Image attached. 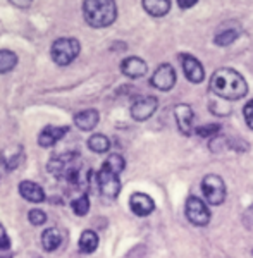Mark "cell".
<instances>
[{
  "label": "cell",
  "mask_w": 253,
  "mask_h": 258,
  "mask_svg": "<svg viewBox=\"0 0 253 258\" xmlns=\"http://www.w3.org/2000/svg\"><path fill=\"white\" fill-rule=\"evenodd\" d=\"M197 2L198 0H177V4H179L181 9H189V7H193Z\"/></svg>",
  "instance_id": "cell-31"
},
{
  "label": "cell",
  "mask_w": 253,
  "mask_h": 258,
  "mask_svg": "<svg viewBox=\"0 0 253 258\" xmlns=\"http://www.w3.org/2000/svg\"><path fill=\"white\" fill-rule=\"evenodd\" d=\"M239 36V31L238 30H224L221 33H217L215 35V45H219V47H227V45L234 43V40Z\"/></svg>",
  "instance_id": "cell-25"
},
{
  "label": "cell",
  "mask_w": 253,
  "mask_h": 258,
  "mask_svg": "<svg viewBox=\"0 0 253 258\" xmlns=\"http://www.w3.org/2000/svg\"><path fill=\"white\" fill-rule=\"evenodd\" d=\"M18 66V55L12 50H0V74H7Z\"/></svg>",
  "instance_id": "cell-20"
},
{
  "label": "cell",
  "mask_w": 253,
  "mask_h": 258,
  "mask_svg": "<svg viewBox=\"0 0 253 258\" xmlns=\"http://www.w3.org/2000/svg\"><path fill=\"white\" fill-rule=\"evenodd\" d=\"M23 147H19L18 148V152L16 153H12V150H11V153H7L6 150H4L2 153H0V159H2V162L6 164V167L7 169H16L19 165V162H21V159H23Z\"/></svg>",
  "instance_id": "cell-23"
},
{
  "label": "cell",
  "mask_w": 253,
  "mask_h": 258,
  "mask_svg": "<svg viewBox=\"0 0 253 258\" xmlns=\"http://www.w3.org/2000/svg\"><path fill=\"white\" fill-rule=\"evenodd\" d=\"M68 126H45L38 135V145L41 148H50L57 141H60L68 135Z\"/></svg>",
  "instance_id": "cell-13"
},
{
  "label": "cell",
  "mask_w": 253,
  "mask_h": 258,
  "mask_svg": "<svg viewBox=\"0 0 253 258\" xmlns=\"http://www.w3.org/2000/svg\"><path fill=\"white\" fill-rule=\"evenodd\" d=\"M157 107H159V100L155 97H142L135 100V103L131 105V117L135 120H147L155 114Z\"/></svg>",
  "instance_id": "cell-9"
},
{
  "label": "cell",
  "mask_w": 253,
  "mask_h": 258,
  "mask_svg": "<svg viewBox=\"0 0 253 258\" xmlns=\"http://www.w3.org/2000/svg\"><path fill=\"white\" fill-rule=\"evenodd\" d=\"M250 215H251V219H253V205H251V209H250Z\"/></svg>",
  "instance_id": "cell-32"
},
{
  "label": "cell",
  "mask_w": 253,
  "mask_h": 258,
  "mask_svg": "<svg viewBox=\"0 0 253 258\" xmlns=\"http://www.w3.org/2000/svg\"><path fill=\"white\" fill-rule=\"evenodd\" d=\"M78 248H80V251L85 253V255H90V253H93L95 249L98 248V236H97V232L83 231V234H81V238H80V243H78Z\"/></svg>",
  "instance_id": "cell-19"
},
{
  "label": "cell",
  "mask_w": 253,
  "mask_h": 258,
  "mask_svg": "<svg viewBox=\"0 0 253 258\" xmlns=\"http://www.w3.org/2000/svg\"><path fill=\"white\" fill-rule=\"evenodd\" d=\"M150 85L160 91H169L176 85V71L171 64H160L152 74Z\"/></svg>",
  "instance_id": "cell-8"
},
{
  "label": "cell",
  "mask_w": 253,
  "mask_h": 258,
  "mask_svg": "<svg viewBox=\"0 0 253 258\" xmlns=\"http://www.w3.org/2000/svg\"><path fill=\"white\" fill-rule=\"evenodd\" d=\"M71 209H73V212L76 215L85 217V215L90 212V198L86 197V195H81V197L74 198L71 202Z\"/></svg>",
  "instance_id": "cell-24"
},
{
  "label": "cell",
  "mask_w": 253,
  "mask_h": 258,
  "mask_svg": "<svg viewBox=\"0 0 253 258\" xmlns=\"http://www.w3.org/2000/svg\"><path fill=\"white\" fill-rule=\"evenodd\" d=\"M174 115H176V122H177V127L182 135L189 136L192 133H195V127H193V120H195V112L189 105L186 103H179L176 105L174 109Z\"/></svg>",
  "instance_id": "cell-11"
},
{
  "label": "cell",
  "mask_w": 253,
  "mask_h": 258,
  "mask_svg": "<svg viewBox=\"0 0 253 258\" xmlns=\"http://www.w3.org/2000/svg\"><path fill=\"white\" fill-rule=\"evenodd\" d=\"M131 212L138 217H147L155 210V202L147 193H133L130 198Z\"/></svg>",
  "instance_id": "cell-12"
},
{
  "label": "cell",
  "mask_w": 253,
  "mask_h": 258,
  "mask_svg": "<svg viewBox=\"0 0 253 258\" xmlns=\"http://www.w3.org/2000/svg\"><path fill=\"white\" fill-rule=\"evenodd\" d=\"M28 220H30L33 226H43V224L47 222V214L40 209H33L30 210V214H28Z\"/></svg>",
  "instance_id": "cell-28"
},
{
  "label": "cell",
  "mask_w": 253,
  "mask_h": 258,
  "mask_svg": "<svg viewBox=\"0 0 253 258\" xmlns=\"http://www.w3.org/2000/svg\"><path fill=\"white\" fill-rule=\"evenodd\" d=\"M202 193L205 197L207 203L210 205H221V203L226 200V182L221 176H215V174H210V176H205L202 181Z\"/></svg>",
  "instance_id": "cell-5"
},
{
  "label": "cell",
  "mask_w": 253,
  "mask_h": 258,
  "mask_svg": "<svg viewBox=\"0 0 253 258\" xmlns=\"http://www.w3.org/2000/svg\"><path fill=\"white\" fill-rule=\"evenodd\" d=\"M179 60H181L182 73L188 78V81L202 83L205 80V71H203V66L200 64V60H198L197 57L189 55V53H181Z\"/></svg>",
  "instance_id": "cell-10"
},
{
  "label": "cell",
  "mask_w": 253,
  "mask_h": 258,
  "mask_svg": "<svg viewBox=\"0 0 253 258\" xmlns=\"http://www.w3.org/2000/svg\"><path fill=\"white\" fill-rule=\"evenodd\" d=\"M97 186L98 191L102 193V197L105 198H117L121 193V181H119V174L112 172L107 167H103L98 170L97 174Z\"/></svg>",
  "instance_id": "cell-7"
},
{
  "label": "cell",
  "mask_w": 253,
  "mask_h": 258,
  "mask_svg": "<svg viewBox=\"0 0 253 258\" xmlns=\"http://www.w3.org/2000/svg\"><path fill=\"white\" fill-rule=\"evenodd\" d=\"M98 120H100V114L95 109L78 112V114L74 115V124H76V127L81 129V131H93V129L97 127Z\"/></svg>",
  "instance_id": "cell-16"
},
{
  "label": "cell",
  "mask_w": 253,
  "mask_h": 258,
  "mask_svg": "<svg viewBox=\"0 0 253 258\" xmlns=\"http://www.w3.org/2000/svg\"><path fill=\"white\" fill-rule=\"evenodd\" d=\"M83 16L91 28H107L117 18V6L114 0H85Z\"/></svg>",
  "instance_id": "cell-3"
},
{
  "label": "cell",
  "mask_w": 253,
  "mask_h": 258,
  "mask_svg": "<svg viewBox=\"0 0 253 258\" xmlns=\"http://www.w3.org/2000/svg\"><path fill=\"white\" fill-rule=\"evenodd\" d=\"M62 241H64V236H62L60 229L57 227L45 229L43 234H41V246L47 249V251H55L62 244Z\"/></svg>",
  "instance_id": "cell-17"
},
{
  "label": "cell",
  "mask_w": 253,
  "mask_h": 258,
  "mask_svg": "<svg viewBox=\"0 0 253 258\" xmlns=\"http://www.w3.org/2000/svg\"><path fill=\"white\" fill-rule=\"evenodd\" d=\"M88 148L95 153H105L110 148V140L105 135H93L88 140Z\"/></svg>",
  "instance_id": "cell-21"
},
{
  "label": "cell",
  "mask_w": 253,
  "mask_h": 258,
  "mask_svg": "<svg viewBox=\"0 0 253 258\" xmlns=\"http://www.w3.org/2000/svg\"><path fill=\"white\" fill-rule=\"evenodd\" d=\"M81 45L76 38H57L52 43L50 55L57 66H69L80 55Z\"/></svg>",
  "instance_id": "cell-4"
},
{
  "label": "cell",
  "mask_w": 253,
  "mask_h": 258,
  "mask_svg": "<svg viewBox=\"0 0 253 258\" xmlns=\"http://www.w3.org/2000/svg\"><path fill=\"white\" fill-rule=\"evenodd\" d=\"M0 258H12V243L2 224H0Z\"/></svg>",
  "instance_id": "cell-26"
},
{
  "label": "cell",
  "mask_w": 253,
  "mask_h": 258,
  "mask_svg": "<svg viewBox=\"0 0 253 258\" xmlns=\"http://www.w3.org/2000/svg\"><path fill=\"white\" fill-rule=\"evenodd\" d=\"M143 9L153 18H162L171 11V0H143Z\"/></svg>",
  "instance_id": "cell-18"
},
{
  "label": "cell",
  "mask_w": 253,
  "mask_h": 258,
  "mask_svg": "<svg viewBox=\"0 0 253 258\" xmlns=\"http://www.w3.org/2000/svg\"><path fill=\"white\" fill-rule=\"evenodd\" d=\"M103 167H107L109 170L115 174H121L124 167H126V160H124L122 155H119V153H110L109 157H107V160L103 162Z\"/></svg>",
  "instance_id": "cell-22"
},
{
  "label": "cell",
  "mask_w": 253,
  "mask_h": 258,
  "mask_svg": "<svg viewBox=\"0 0 253 258\" xmlns=\"http://www.w3.org/2000/svg\"><path fill=\"white\" fill-rule=\"evenodd\" d=\"M9 2L14 4L16 7H21V9H26L31 6V0H9Z\"/></svg>",
  "instance_id": "cell-30"
},
{
  "label": "cell",
  "mask_w": 253,
  "mask_h": 258,
  "mask_svg": "<svg viewBox=\"0 0 253 258\" xmlns=\"http://www.w3.org/2000/svg\"><path fill=\"white\" fill-rule=\"evenodd\" d=\"M219 131H221V126H219V124H205V126H200V127L195 129V133H197L200 138H214Z\"/></svg>",
  "instance_id": "cell-27"
},
{
  "label": "cell",
  "mask_w": 253,
  "mask_h": 258,
  "mask_svg": "<svg viewBox=\"0 0 253 258\" xmlns=\"http://www.w3.org/2000/svg\"><path fill=\"white\" fill-rule=\"evenodd\" d=\"M48 172L53 174L59 181L66 184L78 186L80 184V172H81V159L80 153L68 152L62 155H55L48 162Z\"/></svg>",
  "instance_id": "cell-2"
},
{
  "label": "cell",
  "mask_w": 253,
  "mask_h": 258,
  "mask_svg": "<svg viewBox=\"0 0 253 258\" xmlns=\"http://www.w3.org/2000/svg\"><path fill=\"white\" fill-rule=\"evenodd\" d=\"M121 71L124 76L131 78V80H138V78H143L148 71L147 62L140 57H126L121 62Z\"/></svg>",
  "instance_id": "cell-14"
},
{
  "label": "cell",
  "mask_w": 253,
  "mask_h": 258,
  "mask_svg": "<svg viewBox=\"0 0 253 258\" xmlns=\"http://www.w3.org/2000/svg\"><path fill=\"white\" fill-rule=\"evenodd\" d=\"M210 90L222 100H239L248 93V85L238 71L222 68L210 78Z\"/></svg>",
  "instance_id": "cell-1"
},
{
  "label": "cell",
  "mask_w": 253,
  "mask_h": 258,
  "mask_svg": "<svg viewBox=\"0 0 253 258\" xmlns=\"http://www.w3.org/2000/svg\"><path fill=\"white\" fill-rule=\"evenodd\" d=\"M243 115H244V120H246L248 127L253 129V100H250V102H248L246 105H244Z\"/></svg>",
  "instance_id": "cell-29"
},
{
  "label": "cell",
  "mask_w": 253,
  "mask_h": 258,
  "mask_svg": "<svg viewBox=\"0 0 253 258\" xmlns=\"http://www.w3.org/2000/svg\"><path fill=\"white\" fill-rule=\"evenodd\" d=\"M19 193L23 198H26L31 203L45 202V191L35 181H21L19 182Z\"/></svg>",
  "instance_id": "cell-15"
},
{
  "label": "cell",
  "mask_w": 253,
  "mask_h": 258,
  "mask_svg": "<svg viewBox=\"0 0 253 258\" xmlns=\"http://www.w3.org/2000/svg\"><path fill=\"white\" fill-rule=\"evenodd\" d=\"M184 212H186V217H188L189 222L198 227L207 226V224L210 222V219H212L210 210H209V207L205 205V202L197 197H189L186 200Z\"/></svg>",
  "instance_id": "cell-6"
}]
</instances>
